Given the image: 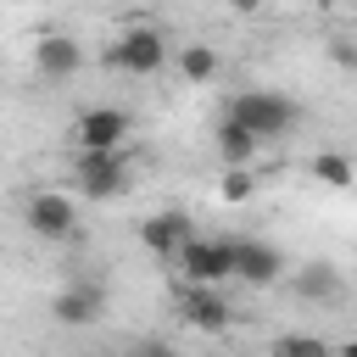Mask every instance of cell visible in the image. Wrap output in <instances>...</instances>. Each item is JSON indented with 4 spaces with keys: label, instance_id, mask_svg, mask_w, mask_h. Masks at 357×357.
<instances>
[{
    "label": "cell",
    "instance_id": "5bb4252c",
    "mask_svg": "<svg viewBox=\"0 0 357 357\" xmlns=\"http://www.w3.org/2000/svg\"><path fill=\"white\" fill-rule=\"evenodd\" d=\"M178 73H184L190 84H206V78L218 73V50H212V45H184V50H178Z\"/></svg>",
    "mask_w": 357,
    "mask_h": 357
},
{
    "label": "cell",
    "instance_id": "30bf717a",
    "mask_svg": "<svg viewBox=\"0 0 357 357\" xmlns=\"http://www.w3.org/2000/svg\"><path fill=\"white\" fill-rule=\"evenodd\" d=\"M139 240L156 251V257H178V245L190 240V218L184 212H156L139 223Z\"/></svg>",
    "mask_w": 357,
    "mask_h": 357
},
{
    "label": "cell",
    "instance_id": "7a4b0ae2",
    "mask_svg": "<svg viewBox=\"0 0 357 357\" xmlns=\"http://www.w3.org/2000/svg\"><path fill=\"white\" fill-rule=\"evenodd\" d=\"M178 273L195 290H223V279H234V240H184Z\"/></svg>",
    "mask_w": 357,
    "mask_h": 357
},
{
    "label": "cell",
    "instance_id": "e0dca14e",
    "mask_svg": "<svg viewBox=\"0 0 357 357\" xmlns=\"http://www.w3.org/2000/svg\"><path fill=\"white\" fill-rule=\"evenodd\" d=\"M251 190H257V184H251L245 167H234V173L223 178V201H251Z\"/></svg>",
    "mask_w": 357,
    "mask_h": 357
},
{
    "label": "cell",
    "instance_id": "7c38bea8",
    "mask_svg": "<svg viewBox=\"0 0 357 357\" xmlns=\"http://www.w3.org/2000/svg\"><path fill=\"white\" fill-rule=\"evenodd\" d=\"M218 151H223V162H229V167H245V162H251V151H257V139H251L240 123H229V117H223V128H218Z\"/></svg>",
    "mask_w": 357,
    "mask_h": 357
},
{
    "label": "cell",
    "instance_id": "ac0fdd59",
    "mask_svg": "<svg viewBox=\"0 0 357 357\" xmlns=\"http://www.w3.org/2000/svg\"><path fill=\"white\" fill-rule=\"evenodd\" d=\"M134 357H173V346H167V340H139Z\"/></svg>",
    "mask_w": 357,
    "mask_h": 357
},
{
    "label": "cell",
    "instance_id": "9c48e42d",
    "mask_svg": "<svg viewBox=\"0 0 357 357\" xmlns=\"http://www.w3.org/2000/svg\"><path fill=\"white\" fill-rule=\"evenodd\" d=\"M33 61H39L45 78H73L78 61H84V50H78V39H67V33H45V39L33 45Z\"/></svg>",
    "mask_w": 357,
    "mask_h": 357
},
{
    "label": "cell",
    "instance_id": "9a60e30c",
    "mask_svg": "<svg viewBox=\"0 0 357 357\" xmlns=\"http://www.w3.org/2000/svg\"><path fill=\"white\" fill-rule=\"evenodd\" d=\"M273 357H335V346L318 340V335H279L273 340Z\"/></svg>",
    "mask_w": 357,
    "mask_h": 357
},
{
    "label": "cell",
    "instance_id": "5b68a950",
    "mask_svg": "<svg viewBox=\"0 0 357 357\" xmlns=\"http://www.w3.org/2000/svg\"><path fill=\"white\" fill-rule=\"evenodd\" d=\"M128 134V112L123 106H89L78 117V151H117Z\"/></svg>",
    "mask_w": 357,
    "mask_h": 357
},
{
    "label": "cell",
    "instance_id": "8992f818",
    "mask_svg": "<svg viewBox=\"0 0 357 357\" xmlns=\"http://www.w3.org/2000/svg\"><path fill=\"white\" fill-rule=\"evenodd\" d=\"M78 190L84 195H117L123 190V151H84L78 156Z\"/></svg>",
    "mask_w": 357,
    "mask_h": 357
},
{
    "label": "cell",
    "instance_id": "3957f363",
    "mask_svg": "<svg viewBox=\"0 0 357 357\" xmlns=\"http://www.w3.org/2000/svg\"><path fill=\"white\" fill-rule=\"evenodd\" d=\"M28 229L45 234V240H67V234L78 229V206H73V195H61V190L33 195V201H28Z\"/></svg>",
    "mask_w": 357,
    "mask_h": 357
},
{
    "label": "cell",
    "instance_id": "8fae6325",
    "mask_svg": "<svg viewBox=\"0 0 357 357\" xmlns=\"http://www.w3.org/2000/svg\"><path fill=\"white\" fill-rule=\"evenodd\" d=\"M184 318H190L195 329H223V324H229L223 290H190V296H184Z\"/></svg>",
    "mask_w": 357,
    "mask_h": 357
},
{
    "label": "cell",
    "instance_id": "4fadbf2b",
    "mask_svg": "<svg viewBox=\"0 0 357 357\" xmlns=\"http://www.w3.org/2000/svg\"><path fill=\"white\" fill-rule=\"evenodd\" d=\"M296 290L312 296V301H335V296H340V273H335L329 262H312V268L296 279Z\"/></svg>",
    "mask_w": 357,
    "mask_h": 357
},
{
    "label": "cell",
    "instance_id": "2e32d148",
    "mask_svg": "<svg viewBox=\"0 0 357 357\" xmlns=\"http://www.w3.org/2000/svg\"><path fill=\"white\" fill-rule=\"evenodd\" d=\"M312 178H324V184L346 190V184H351V162H346L340 151H324V156H312Z\"/></svg>",
    "mask_w": 357,
    "mask_h": 357
},
{
    "label": "cell",
    "instance_id": "6da1fadb",
    "mask_svg": "<svg viewBox=\"0 0 357 357\" xmlns=\"http://www.w3.org/2000/svg\"><path fill=\"white\" fill-rule=\"evenodd\" d=\"M229 123H240V128L262 145V139H273V134H290V123H296V100L279 95V89H245V95L234 100Z\"/></svg>",
    "mask_w": 357,
    "mask_h": 357
},
{
    "label": "cell",
    "instance_id": "277c9868",
    "mask_svg": "<svg viewBox=\"0 0 357 357\" xmlns=\"http://www.w3.org/2000/svg\"><path fill=\"white\" fill-rule=\"evenodd\" d=\"M112 61H117L123 73H156V67L167 61V45H162L156 28H128V33L112 45Z\"/></svg>",
    "mask_w": 357,
    "mask_h": 357
},
{
    "label": "cell",
    "instance_id": "52a82bcc",
    "mask_svg": "<svg viewBox=\"0 0 357 357\" xmlns=\"http://www.w3.org/2000/svg\"><path fill=\"white\" fill-rule=\"evenodd\" d=\"M234 279L245 284H273L279 279V251L262 240H234Z\"/></svg>",
    "mask_w": 357,
    "mask_h": 357
},
{
    "label": "cell",
    "instance_id": "ba28073f",
    "mask_svg": "<svg viewBox=\"0 0 357 357\" xmlns=\"http://www.w3.org/2000/svg\"><path fill=\"white\" fill-rule=\"evenodd\" d=\"M100 307H106V296H100V284H67L61 296H56V324H73V329H84V324H95L100 318Z\"/></svg>",
    "mask_w": 357,
    "mask_h": 357
}]
</instances>
